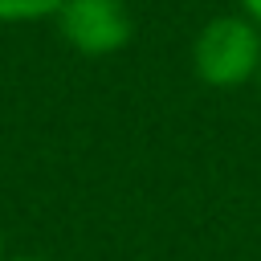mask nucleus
<instances>
[{"mask_svg": "<svg viewBox=\"0 0 261 261\" xmlns=\"http://www.w3.org/2000/svg\"><path fill=\"white\" fill-rule=\"evenodd\" d=\"M192 69L212 90H241L261 69V29L237 8L208 16L192 37Z\"/></svg>", "mask_w": 261, "mask_h": 261, "instance_id": "obj_1", "label": "nucleus"}, {"mask_svg": "<svg viewBox=\"0 0 261 261\" xmlns=\"http://www.w3.org/2000/svg\"><path fill=\"white\" fill-rule=\"evenodd\" d=\"M53 24L61 41L82 57H114L135 37V16L126 0H65Z\"/></svg>", "mask_w": 261, "mask_h": 261, "instance_id": "obj_2", "label": "nucleus"}, {"mask_svg": "<svg viewBox=\"0 0 261 261\" xmlns=\"http://www.w3.org/2000/svg\"><path fill=\"white\" fill-rule=\"evenodd\" d=\"M65 0H0V24H37L53 20Z\"/></svg>", "mask_w": 261, "mask_h": 261, "instance_id": "obj_3", "label": "nucleus"}, {"mask_svg": "<svg viewBox=\"0 0 261 261\" xmlns=\"http://www.w3.org/2000/svg\"><path fill=\"white\" fill-rule=\"evenodd\" d=\"M237 4H241V12H245L257 29H261V0H237Z\"/></svg>", "mask_w": 261, "mask_h": 261, "instance_id": "obj_4", "label": "nucleus"}, {"mask_svg": "<svg viewBox=\"0 0 261 261\" xmlns=\"http://www.w3.org/2000/svg\"><path fill=\"white\" fill-rule=\"evenodd\" d=\"M8 261H49V257H33V253H24V257H8Z\"/></svg>", "mask_w": 261, "mask_h": 261, "instance_id": "obj_5", "label": "nucleus"}, {"mask_svg": "<svg viewBox=\"0 0 261 261\" xmlns=\"http://www.w3.org/2000/svg\"><path fill=\"white\" fill-rule=\"evenodd\" d=\"M0 261H8V257H4V232H0Z\"/></svg>", "mask_w": 261, "mask_h": 261, "instance_id": "obj_6", "label": "nucleus"}, {"mask_svg": "<svg viewBox=\"0 0 261 261\" xmlns=\"http://www.w3.org/2000/svg\"><path fill=\"white\" fill-rule=\"evenodd\" d=\"M253 86H257V94H261V69H257V82H253Z\"/></svg>", "mask_w": 261, "mask_h": 261, "instance_id": "obj_7", "label": "nucleus"}]
</instances>
